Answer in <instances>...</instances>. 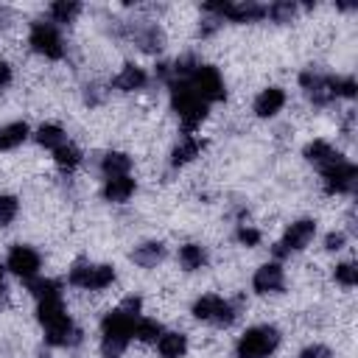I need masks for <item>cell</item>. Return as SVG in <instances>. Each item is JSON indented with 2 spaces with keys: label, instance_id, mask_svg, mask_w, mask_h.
<instances>
[{
  "label": "cell",
  "instance_id": "2",
  "mask_svg": "<svg viewBox=\"0 0 358 358\" xmlns=\"http://www.w3.org/2000/svg\"><path fill=\"white\" fill-rule=\"evenodd\" d=\"M137 319H140V316L126 313L120 305H117L115 310H109V313L101 319V355H103V358H120V355L126 352Z\"/></svg>",
  "mask_w": 358,
  "mask_h": 358
},
{
  "label": "cell",
  "instance_id": "24",
  "mask_svg": "<svg viewBox=\"0 0 358 358\" xmlns=\"http://www.w3.org/2000/svg\"><path fill=\"white\" fill-rule=\"evenodd\" d=\"M28 134H31V129L25 120H14V123L0 126V151H11V148L22 145L28 140Z\"/></svg>",
  "mask_w": 358,
  "mask_h": 358
},
{
  "label": "cell",
  "instance_id": "1",
  "mask_svg": "<svg viewBox=\"0 0 358 358\" xmlns=\"http://www.w3.org/2000/svg\"><path fill=\"white\" fill-rule=\"evenodd\" d=\"M36 319L45 330V341L50 347H76L81 344L84 333L76 327V322L67 316L62 296H48L36 302Z\"/></svg>",
  "mask_w": 358,
  "mask_h": 358
},
{
  "label": "cell",
  "instance_id": "27",
  "mask_svg": "<svg viewBox=\"0 0 358 358\" xmlns=\"http://www.w3.org/2000/svg\"><path fill=\"white\" fill-rule=\"evenodd\" d=\"M48 14H50L53 25H67L81 14V3L78 0H56V3H50Z\"/></svg>",
  "mask_w": 358,
  "mask_h": 358
},
{
  "label": "cell",
  "instance_id": "19",
  "mask_svg": "<svg viewBox=\"0 0 358 358\" xmlns=\"http://www.w3.org/2000/svg\"><path fill=\"white\" fill-rule=\"evenodd\" d=\"M134 179L131 176H115V179H103V199L112 201V204H123L134 196Z\"/></svg>",
  "mask_w": 358,
  "mask_h": 358
},
{
  "label": "cell",
  "instance_id": "9",
  "mask_svg": "<svg viewBox=\"0 0 358 358\" xmlns=\"http://www.w3.org/2000/svg\"><path fill=\"white\" fill-rule=\"evenodd\" d=\"M207 14H215L229 22H257L266 17V6L255 0H232V3H207Z\"/></svg>",
  "mask_w": 358,
  "mask_h": 358
},
{
  "label": "cell",
  "instance_id": "23",
  "mask_svg": "<svg viewBox=\"0 0 358 358\" xmlns=\"http://www.w3.org/2000/svg\"><path fill=\"white\" fill-rule=\"evenodd\" d=\"M201 140L196 137V134H185L176 145H173V151H171V165L173 168H179V165H187L190 159H196L199 157V151H201Z\"/></svg>",
  "mask_w": 358,
  "mask_h": 358
},
{
  "label": "cell",
  "instance_id": "33",
  "mask_svg": "<svg viewBox=\"0 0 358 358\" xmlns=\"http://www.w3.org/2000/svg\"><path fill=\"white\" fill-rule=\"evenodd\" d=\"M20 213V199L11 196V193H3L0 196V227H8Z\"/></svg>",
  "mask_w": 358,
  "mask_h": 358
},
{
  "label": "cell",
  "instance_id": "15",
  "mask_svg": "<svg viewBox=\"0 0 358 358\" xmlns=\"http://www.w3.org/2000/svg\"><path fill=\"white\" fill-rule=\"evenodd\" d=\"M131 39L143 53H159L165 48V31L157 22H140L131 28Z\"/></svg>",
  "mask_w": 358,
  "mask_h": 358
},
{
  "label": "cell",
  "instance_id": "37",
  "mask_svg": "<svg viewBox=\"0 0 358 358\" xmlns=\"http://www.w3.org/2000/svg\"><path fill=\"white\" fill-rule=\"evenodd\" d=\"M299 358H333V350L324 347V344H308V347L299 352Z\"/></svg>",
  "mask_w": 358,
  "mask_h": 358
},
{
  "label": "cell",
  "instance_id": "41",
  "mask_svg": "<svg viewBox=\"0 0 358 358\" xmlns=\"http://www.w3.org/2000/svg\"><path fill=\"white\" fill-rule=\"evenodd\" d=\"M39 358H50V355H39Z\"/></svg>",
  "mask_w": 358,
  "mask_h": 358
},
{
  "label": "cell",
  "instance_id": "14",
  "mask_svg": "<svg viewBox=\"0 0 358 358\" xmlns=\"http://www.w3.org/2000/svg\"><path fill=\"white\" fill-rule=\"evenodd\" d=\"M252 288H255V294H280L285 288V271H282V266L277 260L263 263L255 271V277H252Z\"/></svg>",
  "mask_w": 358,
  "mask_h": 358
},
{
  "label": "cell",
  "instance_id": "38",
  "mask_svg": "<svg viewBox=\"0 0 358 358\" xmlns=\"http://www.w3.org/2000/svg\"><path fill=\"white\" fill-rule=\"evenodd\" d=\"M221 25H224V20H221V17H215V14H210V17L199 25V34H201V36H210V34H215Z\"/></svg>",
  "mask_w": 358,
  "mask_h": 358
},
{
  "label": "cell",
  "instance_id": "34",
  "mask_svg": "<svg viewBox=\"0 0 358 358\" xmlns=\"http://www.w3.org/2000/svg\"><path fill=\"white\" fill-rule=\"evenodd\" d=\"M355 90H358V84H355V78L352 76H333V95L336 98H355Z\"/></svg>",
  "mask_w": 358,
  "mask_h": 358
},
{
  "label": "cell",
  "instance_id": "39",
  "mask_svg": "<svg viewBox=\"0 0 358 358\" xmlns=\"http://www.w3.org/2000/svg\"><path fill=\"white\" fill-rule=\"evenodd\" d=\"M11 78H14L11 64H8L6 59H0V90H3V87H8V84H11Z\"/></svg>",
  "mask_w": 358,
  "mask_h": 358
},
{
  "label": "cell",
  "instance_id": "25",
  "mask_svg": "<svg viewBox=\"0 0 358 358\" xmlns=\"http://www.w3.org/2000/svg\"><path fill=\"white\" fill-rule=\"evenodd\" d=\"M179 266L185 271H199L207 266V249L201 243H185L179 246Z\"/></svg>",
  "mask_w": 358,
  "mask_h": 358
},
{
  "label": "cell",
  "instance_id": "16",
  "mask_svg": "<svg viewBox=\"0 0 358 358\" xmlns=\"http://www.w3.org/2000/svg\"><path fill=\"white\" fill-rule=\"evenodd\" d=\"M302 154H305V159H308L310 165H316L319 171H324V168L336 165L338 159H344V154H338L327 140H313V143H308Z\"/></svg>",
  "mask_w": 358,
  "mask_h": 358
},
{
  "label": "cell",
  "instance_id": "7",
  "mask_svg": "<svg viewBox=\"0 0 358 358\" xmlns=\"http://www.w3.org/2000/svg\"><path fill=\"white\" fill-rule=\"evenodd\" d=\"M28 45H31L34 53H39V56H45V59H53V62L64 56V39H62V34H59V25L45 22V20L31 22Z\"/></svg>",
  "mask_w": 358,
  "mask_h": 358
},
{
  "label": "cell",
  "instance_id": "4",
  "mask_svg": "<svg viewBox=\"0 0 358 358\" xmlns=\"http://www.w3.org/2000/svg\"><path fill=\"white\" fill-rule=\"evenodd\" d=\"M280 330L274 324H255L243 330L235 344V358H268L280 347Z\"/></svg>",
  "mask_w": 358,
  "mask_h": 358
},
{
  "label": "cell",
  "instance_id": "26",
  "mask_svg": "<svg viewBox=\"0 0 358 358\" xmlns=\"http://www.w3.org/2000/svg\"><path fill=\"white\" fill-rule=\"evenodd\" d=\"M34 140H36L42 148H48V151H56L59 145L67 143V134H64V129L56 126V123H42V126L34 131Z\"/></svg>",
  "mask_w": 358,
  "mask_h": 358
},
{
  "label": "cell",
  "instance_id": "17",
  "mask_svg": "<svg viewBox=\"0 0 358 358\" xmlns=\"http://www.w3.org/2000/svg\"><path fill=\"white\" fill-rule=\"evenodd\" d=\"M282 106H285V90H280V87H268V90H263L257 98H255V115L257 117H263V120H268V117H274L277 112H282Z\"/></svg>",
  "mask_w": 358,
  "mask_h": 358
},
{
  "label": "cell",
  "instance_id": "40",
  "mask_svg": "<svg viewBox=\"0 0 358 358\" xmlns=\"http://www.w3.org/2000/svg\"><path fill=\"white\" fill-rule=\"evenodd\" d=\"M3 271H6V266H0V296H3V291H6V280H3Z\"/></svg>",
  "mask_w": 358,
  "mask_h": 358
},
{
  "label": "cell",
  "instance_id": "28",
  "mask_svg": "<svg viewBox=\"0 0 358 358\" xmlns=\"http://www.w3.org/2000/svg\"><path fill=\"white\" fill-rule=\"evenodd\" d=\"M159 336H162V324H159L157 319L140 316V319L134 322V333H131V338H137V341H143V344H157Z\"/></svg>",
  "mask_w": 358,
  "mask_h": 358
},
{
  "label": "cell",
  "instance_id": "5",
  "mask_svg": "<svg viewBox=\"0 0 358 358\" xmlns=\"http://www.w3.org/2000/svg\"><path fill=\"white\" fill-rule=\"evenodd\" d=\"M67 282L84 291H103L115 282V268L109 263H87V260H76L67 271Z\"/></svg>",
  "mask_w": 358,
  "mask_h": 358
},
{
  "label": "cell",
  "instance_id": "31",
  "mask_svg": "<svg viewBox=\"0 0 358 358\" xmlns=\"http://www.w3.org/2000/svg\"><path fill=\"white\" fill-rule=\"evenodd\" d=\"M28 291L39 302V299H48V296H62V282L50 280V277H34V280H28Z\"/></svg>",
  "mask_w": 358,
  "mask_h": 358
},
{
  "label": "cell",
  "instance_id": "3",
  "mask_svg": "<svg viewBox=\"0 0 358 358\" xmlns=\"http://www.w3.org/2000/svg\"><path fill=\"white\" fill-rule=\"evenodd\" d=\"M168 90H171V106L179 115L185 134H193L196 126H201V120L207 117V106L210 103L201 101L199 92L187 81H168Z\"/></svg>",
  "mask_w": 358,
  "mask_h": 358
},
{
  "label": "cell",
  "instance_id": "10",
  "mask_svg": "<svg viewBox=\"0 0 358 358\" xmlns=\"http://www.w3.org/2000/svg\"><path fill=\"white\" fill-rule=\"evenodd\" d=\"M355 179H358V168L350 159H338L336 165L322 171V185L327 196H344L355 190Z\"/></svg>",
  "mask_w": 358,
  "mask_h": 358
},
{
  "label": "cell",
  "instance_id": "11",
  "mask_svg": "<svg viewBox=\"0 0 358 358\" xmlns=\"http://www.w3.org/2000/svg\"><path fill=\"white\" fill-rule=\"evenodd\" d=\"M187 84H190V87L199 92V98L207 101V103H213V101H224V98H227L224 78H221L218 67H213V64H199Z\"/></svg>",
  "mask_w": 358,
  "mask_h": 358
},
{
  "label": "cell",
  "instance_id": "29",
  "mask_svg": "<svg viewBox=\"0 0 358 358\" xmlns=\"http://www.w3.org/2000/svg\"><path fill=\"white\" fill-rule=\"evenodd\" d=\"M296 11H299V6H296L294 0H277V3L266 6V17H268L271 22H277V25L291 22V20L296 17Z\"/></svg>",
  "mask_w": 358,
  "mask_h": 358
},
{
  "label": "cell",
  "instance_id": "36",
  "mask_svg": "<svg viewBox=\"0 0 358 358\" xmlns=\"http://www.w3.org/2000/svg\"><path fill=\"white\" fill-rule=\"evenodd\" d=\"M344 243H347V235L341 229H333V232L324 235V249L327 252H338V249H344Z\"/></svg>",
  "mask_w": 358,
  "mask_h": 358
},
{
  "label": "cell",
  "instance_id": "30",
  "mask_svg": "<svg viewBox=\"0 0 358 358\" xmlns=\"http://www.w3.org/2000/svg\"><path fill=\"white\" fill-rule=\"evenodd\" d=\"M53 159H56V165H59L62 171H76V168L81 165V151H78V145H73V143L67 140L64 145H59V148L53 151Z\"/></svg>",
  "mask_w": 358,
  "mask_h": 358
},
{
  "label": "cell",
  "instance_id": "18",
  "mask_svg": "<svg viewBox=\"0 0 358 358\" xmlns=\"http://www.w3.org/2000/svg\"><path fill=\"white\" fill-rule=\"evenodd\" d=\"M148 84V73L140 67V64H123V70L112 78V87L120 90V92H134V90H143Z\"/></svg>",
  "mask_w": 358,
  "mask_h": 358
},
{
  "label": "cell",
  "instance_id": "22",
  "mask_svg": "<svg viewBox=\"0 0 358 358\" xmlns=\"http://www.w3.org/2000/svg\"><path fill=\"white\" fill-rule=\"evenodd\" d=\"M131 171V157L123 151H106L101 157V173L103 179H115V176H129Z\"/></svg>",
  "mask_w": 358,
  "mask_h": 358
},
{
  "label": "cell",
  "instance_id": "32",
  "mask_svg": "<svg viewBox=\"0 0 358 358\" xmlns=\"http://www.w3.org/2000/svg\"><path fill=\"white\" fill-rule=\"evenodd\" d=\"M333 277H336V282H338V285H344V288H355V285H358V268H355V263H352V260L336 263Z\"/></svg>",
  "mask_w": 358,
  "mask_h": 358
},
{
  "label": "cell",
  "instance_id": "8",
  "mask_svg": "<svg viewBox=\"0 0 358 358\" xmlns=\"http://www.w3.org/2000/svg\"><path fill=\"white\" fill-rule=\"evenodd\" d=\"M316 238V221L313 218H299V221H294L288 229H285V235L274 243V257H277V263L282 260V257H288L291 252H302L305 246H310V241Z\"/></svg>",
  "mask_w": 358,
  "mask_h": 358
},
{
  "label": "cell",
  "instance_id": "20",
  "mask_svg": "<svg viewBox=\"0 0 358 358\" xmlns=\"http://www.w3.org/2000/svg\"><path fill=\"white\" fill-rule=\"evenodd\" d=\"M162 260H165V246L159 241H145V243L134 246V252H131V263L140 268H154Z\"/></svg>",
  "mask_w": 358,
  "mask_h": 358
},
{
  "label": "cell",
  "instance_id": "6",
  "mask_svg": "<svg viewBox=\"0 0 358 358\" xmlns=\"http://www.w3.org/2000/svg\"><path fill=\"white\" fill-rule=\"evenodd\" d=\"M193 316L213 327H229L238 319V308H235V302H229L218 294H204L193 302Z\"/></svg>",
  "mask_w": 358,
  "mask_h": 358
},
{
  "label": "cell",
  "instance_id": "13",
  "mask_svg": "<svg viewBox=\"0 0 358 358\" xmlns=\"http://www.w3.org/2000/svg\"><path fill=\"white\" fill-rule=\"evenodd\" d=\"M6 268H8L11 274H17L20 280H25V282H28V280L39 277L42 257H39V252H36L34 246H22V243H17V246H11V249H8Z\"/></svg>",
  "mask_w": 358,
  "mask_h": 358
},
{
  "label": "cell",
  "instance_id": "21",
  "mask_svg": "<svg viewBox=\"0 0 358 358\" xmlns=\"http://www.w3.org/2000/svg\"><path fill=\"white\" fill-rule=\"evenodd\" d=\"M157 352L162 358H185L187 352V336L176 333V330H162V336L157 338Z\"/></svg>",
  "mask_w": 358,
  "mask_h": 358
},
{
  "label": "cell",
  "instance_id": "35",
  "mask_svg": "<svg viewBox=\"0 0 358 358\" xmlns=\"http://www.w3.org/2000/svg\"><path fill=\"white\" fill-rule=\"evenodd\" d=\"M235 238L243 243V246H257L260 243V229H255V227H249V224H241L238 229H235Z\"/></svg>",
  "mask_w": 358,
  "mask_h": 358
},
{
  "label": "cell",
  "instance_id": "12",
  "mask_svg": "<svg viewBox=\"0 0 358 358\" xmlns=\"http://www.w3.org/2000/svg\"><path fill=\"white\" fill-rule=\"evenodd\" d=\"M299 87L305 90V95H308V101L313 106H330L336 101V95H333V76L316 73L313 67L299 73Z\"/></svg>",
  "mask_w": 358,
  "mask_h": 358
}]
</instances>
